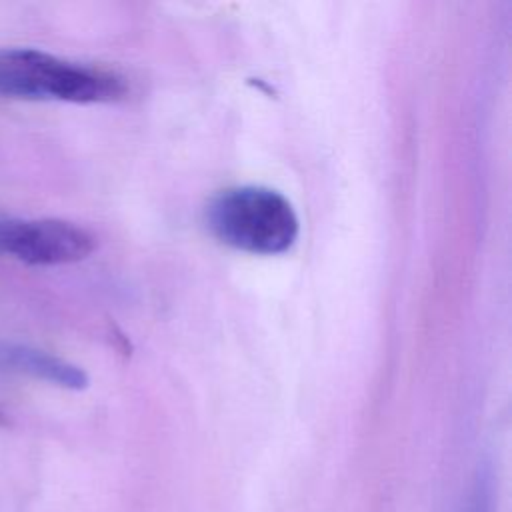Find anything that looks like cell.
Wrapping results in <instances>:
<instances>
[{"label": "cell", "instance_id": "cell-5", "mask_svg": "<svg viewBox=\"0 0 512 512\" xmlns=\"http://www.w3.org/2000/svg\"><path fill=\"white\" fill-rule=\"evenodd\" d=\"M462 512H492V486L486 474L476 478Z\"/></svg>", "mask_w": 512, "mask_h": 512}, {"label": "cell", "instance_id": "cell-1", "mask_svg": "<svg viewBox=\"0 0 512 512\" xmlns=\"http://www.w3.org/2000/svg\"><path fill=\"white\" fill-rule=\"evenodd\" d=\"M126 82L116 72L64 60L36 48L0 50V96L102 104L124 98Z\"/></svg>", "mask_w": 512, "mask_h": 512}, {"label": "cell", "instance_id": "cell-2", "mask_svg": "<svg viewBox=\"0 0 512 512\" xmlns=\"http://www.w3.org/2000/svg\"><path fill=\"white\" fill-rule=\"evenodd\" d=\"M210 232L242 252L282 254L298 238V216L290 200L266 186H236L220 192L206 210Z\"/></svg>", "mask_w": 512, "mask_h": 512}, {"label": "cell", "instance_id": "cell-3", "mask_svg": "<svg viewBox=\"0 0 512 512\" xmlns=\"http://www.w3.org/2000/svg\"><path fill=\"white\" fill-rule=\"evenodd\" d=\"M96 250L90 230L60 218H2L0 254L28 266H62Z\"/></svg>", "mask_w": 512, "mask_h": 512}, {"label": "cell", "instance_id": "cell-4", "mask_svg": "<svg viewBox=\"0 0 512 512\" xmlns=\"http://www.w3.org/2000/svg\"><path fill=\"white\" fill-rule=\"evenodd\" d=\"M0 366L68 390L88 386V376L82 368L26 344L0 342Z\"/></svg>", "mask_w": 512, "mask_h": 512}]
</instances>
